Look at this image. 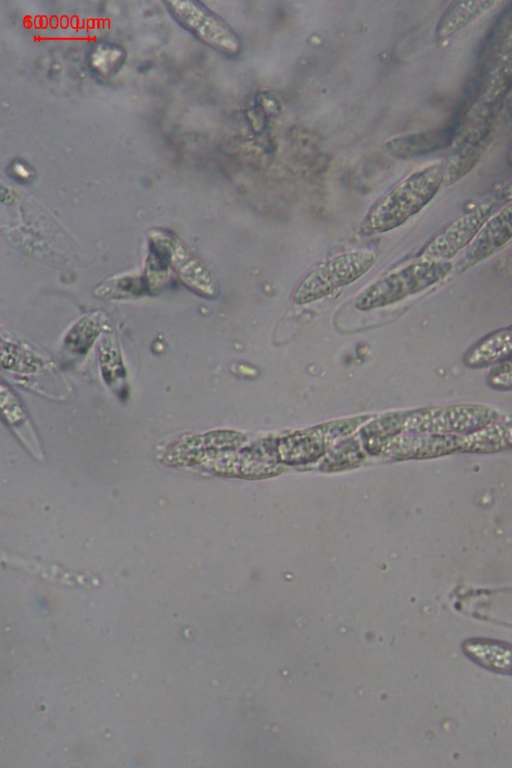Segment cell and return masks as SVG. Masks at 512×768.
<instances>
[{
	"label": "cell",
	"instance_id": "obj_1",
	"mask_svg": "<svg viewBox=\"0 0 512 768\" xmlns=\"http://www.w3.org/2000/svg\"><path fill=\"white\" fill-rule=\"evenodd\" d=\"M444 184V163L428 165L402 179L366 214L361 230L383 233L404 224L421 211Z\"/></svg>",
	"mask_w": 512,
	"mask_h": 768
},
{
	"label": "cell",
	"instance_id": "obj_2",
	"mask_svg": "<svg viewBox=\"0 0 512 768\" xmlns=\"http://www.w3.org/2000/svg\"><path fill=\"white\" fill-rule=\"evenodd\" d=\"M452 269L450 261L420 256L365 287L357 295L355 307L361 311H369L397 303L438 284Z\"/></svg>",
	"mask_w": 512,
	"mask_h": 768
},
{
	"label": "cell",
	"instance_id": "obj_3",
	"mask_svg": "<svg viewBox=\"0 0 512 768\" xmlns=\"http://www.w3.org/2000/svg\"><path fill=\"white\" fill-rule=\"evenodd\" d=\"M370 249L350 250L335 255L309 271L296 286L292 300L298 305L318 301L362 277L376 262Z\"/></svg>",
	"mask_w": 512,
	"mask_h": 768
},
{
	"label": "cell",
	"instance_id": "obj_4",
	"mask_svg": "<svg viewBox=\"0 0 512 768\" xmlns=\"http://www.w3.org/2000/svg\"><path fill=\"white\" fill-rule=\"evenodd\" d=\"M174 20L198 40L225 56H237L241 41L234 29L202 2L194 0L165 3Z\"/></svg>",
	"mask_w": 512,
	"mask_h": 768
},
{
	"label": "cell",
	"instance_id": "obj_5",
	"mask_svg": "<svg viewBox=\"0 0 512 768\" xmlns=\"http://www.w3.org/2000/svg\"><path fill=\"white\" fill-rule=\"evenodd\" d=\"M495 114L486 107L474 110L455 137L444 163V185H453L468 174L491 141Z\"/></svg>",
	"mask_w": 512,
	"mask_h": 768
},
{
	"label": "cell",
	"instance_id": "obj_6",
	"mask_svg": "<svg viewBox=\"0 0 512 768\" xmlns=\"http://www.w3.org/2000/svg\"><path fill=\"white\" fill-rule=\"evenodd\" d=\"M493 209L494 201L488 199L458 216L428 243L421 256L439 261H450L463 248L471 244L482 226L491 217Z\"/></svg>",
	"mask_w": 512,
	"mask_h": 768
},
{
	"label": "cell",
	"instance_id": "obj_7",
	"mask_svg": "<svg viewBox=\"0 0 512 768\" xmlns=\"http://www.w3.org/2000/svg\"><path fill=\"white\" fill-rule=\"evenodd\" d=\"M512 240V201L491 216L467 247L462 269L489 258Z\"/></svg>",
	"mask_w": 512,
	"mask_h": 768
},
{
	"label": "cell",
	"instance_id": "obj_8",
	"mask_svg": "<svg viewBox=\"0 0 512 768\" xmlns=\"http://www.w3.org/2000/svg\"><path fill=\"white\" fill-rule=\"evenodd\" d=\"M512 357V324L494 330L475 343L463 355L468 368L492 367Z\"/></svg>",
	"mask_w": 512,
	"mask_h": 768
},
{
	"label": "cell",
	"instance_id": "obj_9",
	"mask_svg": "<svg viewBox=\"0 0 512 768\" xmlns=\"http://www.w3.org/2000/svg\"><path fill=\"white\" fill-rule=\"evenodd\" d=\"M512 89V26L505 34L488 72L481 101L485 105L500 102Z\"/></svg>",
	"mask_w": 512,
	"mask_h": 768
},
{
	"label": "cell",
	"instance_id": "obj_10",
	"mask_svg": "<svg viewBox=\"0 0 512 768\" xmlns=\"http://www.w3.org/2000/svg\"><path fill=\"white\" fill-rule=\"evenodd\" d=\"M501 3L500 1L486 0L452 2L438 20L435 30L437 39L450 38Z\"/></svg>",
	"mask_w": 512,
	"mask_h": 768
},
{
	"label": "cell",
	"instance_id": "obj_11",
	"mask_svg": "<svg viewBox=\"0 0 512 768\" xmlns=\"http://www.w3.org/2000/svg\"><path fill=\"white\" fill-rule=\"evenodd\" d=\"M450 140L451 133L447 129L429 130L394 138L386 143V149L397 158L407 159L441 149Z\"/></svg>",
	"mask_w": 512,
	"mask_h": 768
},
{
	"label": "cell",
	"instance_id": "obj_12",
	"mask_svg": "<svg viewBox=\"0 0 512 768\" xmlns=\"http://www.w3.org/2000/svg\"><path fill=\"white\" fill-rule=\"evenodd\" d=\"M465 652L479 664L512 674V647L490 640H472L465 643Z\"/></svg>",
	"mask_w": 512,
	"mask_h": 768
},
{
	"label": "cell",
	"instance_id": "obj_13",
	"mask_svg": "<svg viewBox=\"0 0 512 768\" xmlns=\"http://www.w3.org/2000/svg\"><path fill=\"white\" fill-rule=\"evenodd\" d=\"M498 419L486 429L477 430L467 437V449L497 451L512 448V415L507 416L506 420Z\"/></svg>",
	"mask_w": 512,
	"mask_h": 768
},
{
	"label": "cell",
	"instance_id": "obj_14",
	"mask_svg": "<svg viewBox=\"0 0 512 768\" xmlns=\"http://www.w3.org/2000/svg\"><path fill=\"white\" fill-rule=\"evenodd\" d=\"M125 57L126 52L122 47L101 43L91 49L87 63L97 77L105 79L118 72L125 61Z\"/></svg>",
	"mask_w": 512,
	"mask_h": 768
},
{
	"label": "cell",
	"instance_id": "obj_15",
	"mask_svg": "<svg viewBox=\"0 0 512 768\" xmlns=\"http://www.w3.org/2000/svg\"><path fill=\"white\" fill-rule=\"evenodd\" d=\"M98 333V325L88 319L81 320L69 333L66 344L78 352H85Z\"/></svg>",
	"mask_w": 512,
	"mask_h": 768
},
{
	"label": "cell",
	"instance_id": "obj_16",
	"mask_svg": "<svg viewBox=\"0 0 512 768\" xmlns=\"http://www.w3.org/2000/svg\"><path fill=\"white\" fill-rule=\"evenodd\" d=\"M487 382L499 391H512V357L491 367Z\"/></svg>",
	"mask_w": 512,
	"mask_h": 768
},
{
	"label": "cell",
	"instance_id": "obj_17",
	"mask_svg": "<svg viewBox=\"0 0 512 768\" xmlns=\"http://www.w3.org/2000/svg\"><path fill=\"white\" fill-rule=\"evenodd\" d=\"M30 167L24 162H13L11 166V172L13 176L17 178L26 179L31 175Z\"/></svg>",
	"mask_w": 512,
	"mask_h": 768
},
{
	"label": "cell",
	"instance_id": "obj_18",
	"mask_svg": "<svg viewBox=\"0 0 512 768\" xmlns=\"http://www.w3.org/2000/svg\"><path fill=\"white\" fill-rule=\"evenodd\" d=\"M498 199L504 203L512 201V179L506 182L499 190Z\"/></svg>",
	"mask_w": 512,
	"mask_h": 768
}]
</instances>
